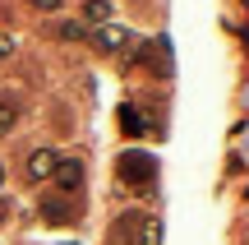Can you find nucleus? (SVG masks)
<instances>
[{
  "mask_svg": "<svg viewBox=\"0 0 249 245\" xmlns=\"http://www.w3.org/2000/svg\"><path fill=\"white\" fill-rule=\"evenodd\" d=\"M157 236H161L157 218L143 213V208H129V213H120V218L111 222L107 245H157Z\"/></svg>",
  "mask_w": 249,
  "mask_h": 245,
  "instance_id": "obj_1",
  "label": "nucleus"
},
{
  "mask_svg": "<svg viewBox=\"0 0 249 245\" xmlns=\"http://www.w3.org/2000/svg\"><path fill=\"white\" fill-rule=\"evenodd\" d=\"M116 171H120L124 185H148L152 176H157V162H152L148 153H124L120 162H116Z\"/></svg>",
  "mask_w": 249,
  "mask_h": 245,
  "instance_id": "obj_2",
  "label": "nucleus"
},
{
  "mask_svg": "<svg viewBox=\"0 0 249 245\" xmlns=\"http://www.w3.org/2000/svg\"><path fill=\"white\" fill-rule=\"evenodd\" d=\"M55 185H60V194H79L83 190V162L79 157H65V162H55Z\"/></svg>",
  "mask_w": 249,
  "mask_h": 245,
  "instance_id": "obj_3",
  "label": "nucleus"
},
{
  "mask_svg": "<svg viewBox=\"0 0 249 245\" xmlns=\"http://www.w3.org/2000/svg\"><path fill=\"white\" fill-rule=\"evenodd\" d=\"M42 218L46 222H74L79 218V204H70L65 194H51V199H42Z\"/></svg>",
  "mask_w": 249,
  "mask_h": 245,
  "instance_id": "obj_4",
  "label": "nucleus"
},
{
  "mask_svg": "<svg viewBox=\"0 0 249 245\" xmlns=\"http://www.w3.org/2000/svg\"><path fill=\"white\" fill-rule=\"evenodd\" d=\"M92 42H97V46H102V51H124V46H129V42H134V37H129V33H124V28H120V23H102V28H97V33H92Z\"/></svg>",
  "mask_w": 249,
  "mask_h": 245,
  "instance_id": "obj_5",
  "label": "nucleus"
},
{
  "mask_svg": "<svg viewBox=\"0 0 249 245\" xmlns=\"http://www.w3.org/2000/svg\"><path fill=\"white\" fill-rule=\"evenodd\" d=\"M51 171H55V153H46V148H37V153L28 157V181H46Z\"/></svg>",
  "mask_w": 249,
  "mask_h": 245,
  "instance_id": "obj_6",
  "label": "nucleus"
},
{
  "mask_svg": "<svg viewBox=\"0 0 249 245\" xmlns=\"http://www.w3.org/2000/svg\"><path fill=\"white\" fill-rule=\"evenodd\" d=\"M83 19H88V23H111V5L107 0H83Z\"/></svg>",
  "mask_w": 249,
  "mask_h": 245,
  "instance_id": "obj_7",
  "label": "nucleus"
},
{
  "mask_svg": "<svg viewBox=\"0 0 249 245\" xmlns=\"http://www.w3.org/2000/svg\"><path fill=\"white\" fill-rule=\"evenodd\" d=\"M14 125H18V107L14 102H0V134H9Z\"/></svg>",
  "mask_w": 249,
  "mask_h": 245,
  "instance_id": "obj_8",
  "label": "nucleus"
},
{
  "mask_svg": "<svg viewBox=\"0 0 249 245\" xmlns=\"http://www.w3.org/2000/svg\"><path fill=\"white\" fill-rule=\"evenodd\" d=\"M120 125H124V134H143V120H139V111H134V107L120 111Z\"/></svg>",
  "mask_w": 249,
  "mask_h": 245,
  "instance_id": "obj_9",
  "label": "nucleus"
},
{
  "mask_svg": "<svg viewBox=\"0 0 249 245\" xmlns=\"http://www.w3.org/2000/svg\"><path fill=\"white\" fill-rule=\"evenodd\" d=\"M55 37H65V42H74V37H83V28H79V23H60V28H55Z\"/></svg>",
  "mask_w": 249,
  "mask_h": 245,
  "instance_id": "obj_10",
  "label": "nucleus"
},
{
  "mask_svg": "<svg viewBox=\"0 0 249 245\" xmlns=\"http://www.w3.org/2000/svg\"><path fill=\"white\" fill-rule=\"evenodd\" d=\"M28 5H33V9H60L65 0H28Z\"/></svg>",
  "mask_w": 249,
  "mask_h": 245,
  "instance_id": "obj_11",
  "label": "nucleus"
},
{
  "mask_svg": "<svg viewBox=\"0 0 249 245\" xmlns=\"http://www.w3.org/2000/svg\"><path fill=\"white\" fill-rule=\"evenodd\" d=\"M9 51H14V42H9V37H0V60H5Z\"/></svg>",
  "mask_w": 249,
  "mask_h": 245,
  "instance_id": "obj_12",
  "label": "nucleus"
},
{
  "mask_svg": "<svg viewBox=\"0 0 249 245\" xmlns=\"http://www.w3.org/2000/svg\"><path fill=\"white\" fill-rule=\"evenodd\" d=\"M0 222H5V204H0Z\"/></svg>",
  "mask_w": 249,
  "mask_h": 245,
  "instance_id": "obj_13",
  "label": "nucleus"
},
{
  "mask_svg": "<svg viewBox=\"0 0 249 245\" xmlns=\"http://www.w3.org/2000/svg\"><path fill=\"white\" fill-rule=\"evenodd\" d=\"M0 185H5V167H0Z\"/></svg>",
  "mask_w": 249,
  "mask_h": 245,
  "instance_id": "obj_14",
  "label": "nucleus"
}]
</instances>
